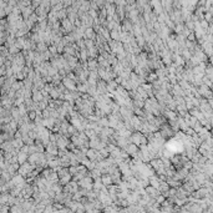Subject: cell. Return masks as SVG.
I'll list each match as a JSON object with an SVG mask.
<instances>
[{"label":"cell","mask_w":213,"mask_h":213,"mask_svg":"<svg viewBox=\"0 0 213 213\" xmlns=\"http://www.w3.org/2000/svg\"><path fill=\"white\" fill-rule=\"evenodd\" d=\"M130 142L136 145L137 147H141L142 145H148V141H147V137L145 136L143 133L141 132H135L132 133V136L130 138Z\"/></svg>","instance_id":"1"},{"label":"cell","mask_w":213,"mask_h":213,"mask_svg":"<svg viewBox=\"0 0 213 213\" xmlns=\"http://www.w3.org/2000/svg\"><path fill=\"white\" fill-rule=\"evenodd\" d=\"M63 83H64V86L66 87V90H69V91H72V92L77 91L76 82L74 80H71V78H69V77L63 78Z\"/></svg>","instance_id":"2"},{"label":"cell","mask_w":213,"mask_h":213,"mask_svg":"<svg viewBox=\"0 0 213 213\" xmlns=\"http://www.w3.org/2000/svg\"><path fill=\"white\" fill-rule=\"evenodd\" d=\"M125 151H126V152H127L128 155H130V156L135 157V156H136V153L138 152L140 150H138V147H137L136 145H133V143H130V145H128L127 147L125 148Z\"/></svg>","instance_id":"3"},{"label":"cell","mask_w":213,"mask_h":213,"mask_svg":"<svg viewBox=\"0 0 213 213\" xmlns=\"http://www.w3.org/2000/svg\"><path fill=\"white\" fill-rule=\"evenodd\" d=\"M32 168H34V165H30V163H24V165H21L20 168H19V173H21V175H26V173H29L32 171Z\"/></svg>","instance_id":"4"},{"label":"cell","mask_w":213,"mask_h":213,"mask_svg":"<svg viewBox=\"0 0 213 213\" xmlns=\"http://www.w3.org/2000/svg\"><path fill=\"white\" fill-rule=\"evenodd\" d=\"M58 150H59V147L55 143H50L46 147V152L49 155H53V156H59V151Z\"/></svg>","instance_id":"5"},{"label":"cell","mask_w":213,"mask_h":213,"mask_svg":"<svg viewBox=\"0 0 213 213\" xmlns=\"http://www.w3.org/2000/svg\"><path fill=\"white\" fill-rule=\"evenodd\" d=\"M86 157L89 160H91V161H97V157H99V151L96 150H94V148H89L87 151V153H86Z\"/></svg>","instance_id":"6"},{"label":"cell","mask_w":213,"mask_h":213,"mask_svg":"<svg viewBox=\"0 0 213 213\" xmlns=\"http://www.w3.org/2000/svg\"><path fill=\"white\" fill-rule=\"evenodd\" d=\"M26 160H29V155L27 153H24V152H19V155H18V162L20 165H24V163H26Z\"/></svg>","instance_id":"7"},{"label":"cell","mask_w":213,"mask_h":213,"mask_svg":"<svg viewBox=\"0 0 213 213\" xmlns=\"http://www.w3.org/2000/svg\"><path fill=\"white\" fill-rule=\"evenodd\" d=\"M96 35L97 34H95V30L92 29V27H90V29H87L86 30V32H85V39H89V40H94L95 37H96Z\"/></svg>","instance_id":"8"},{"label":"cell","mask_w":213,"mask_h":213,"mask_svg":"<svg viewBox=\"0 0 213 213\" xmlns=\"http://www.w3.org/2000/svg\"><path fill=\"white\" fill-rule=\"evenodd\" d=\"M25 42H26V37H18V39H16L15 45H16V46H18L20 50H24Z\"/></svg>","instance_id":"9"},{"label":"cell","mask_w":213,"mask_h":213,"mask_svg":"<svg viewBox=\"0 0 213 213\" xmlns=\"http://www.w3.org/2000/svg\"><path fill=\"white\" fill-rule=\"evenodd\" d=\"M99 125L102 127V128H105V127H110V121H109V119H106V117H102V119L99 121Z\"/></svg>","instance_id":"10"},{"label":"cell","mask_w":213,"mask_h":213,"mask_svg":"<svg viewBox=\"0 0 213 213\" xmlns=\"http://www.w3.org/2000/svg\"><path fill=\"white\" fill-rule=\"evenodd\" d=\"M166 114V116H167V119H170V121H176L177 119H176V114L173 111H171V110H168V111H166L165 112Z\"/></svg>","instance_id":"11"},{"label":"cell","mask_w":213,"mask_h":213,"mask_svg":"<svg viewBox=\"0 0 213 213\" xmlns=\"http://www.w3.org/2000/svg\"><path fill=\"white\" fill-rule=\"evenodd\" d=\"M136 41H137V45L140 47H143L145 44H146V39L143 36H138V37H136Z\"/></svg>","instance_id":"12"},{"label":"cell","mask_w":213,"mask_h":213,"mask_svg":"<svg viewBox=\"0 0 213 213\" xmlns=\"http://www.w3.org/2000/svg\"><path fill=\"white\" fill-rule=\"evenodd\" d=\"M65 175H67L66 168H61V170H59V176H65Z\"/></svg>","instance_id":"13"},{"label":"cell","mask_w":213,"mask_h":213,"mask_svg":"<svg viewBox=\"0 0 213 213\" xmlns=\"http://www.w3.org/2000/svg\"><path fill=\"white\" fill-rule=\"evenodd\" d=\"M104 182H105V183H111V177L105 176V177H104Z\"/></svg>","instance_id":"14"}]
</instances>
